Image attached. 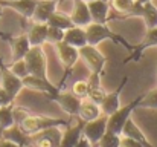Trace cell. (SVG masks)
I'll return each instance as SVG.
<instances>
[{
	"instance_id": "6da1fadb",
	"label": "cell",
	"mask_w": 157,
	"mask_h": 147,
	"mask_svg": "<svg viewBox=\"0 0 157 147\" xmlns=\"http://www.w3.org/2000/svg\"><path fill=\"white\" fill-rule=\"evenodd\" d=\"M86 34H87V45H92V46H98L99 43H102L104 40H110V42H113L114 45H117V46H124V48H127L128 52H131L134 46L133 45H130L124 37H121L119 34H116V32H113L110 28H108V25L105 23V25H101V23H90V25H87L86 26Z\"/></svg>"
},
{
	"instance_id": "7a4b0ae2",
	"label": "cell",
	"mask_w": 157,
	"mask_h": 147,
	"mask_svg": "<svg viewBox=\"0 0 157 147\" xmlns=\"http://www.w3.org/2000/svg\"><path fill=\"white\" fill-rule=\"evenodd\" d=\"M69 121L63 120V118H52V116H44V115H26L20 123L18 127L26 133V135H35L44 129L49 127H67Z\"/></svg>"
},
{
	"instance_id": "3957f363",
	"label": "cell",
	"mask_w": 157,
	"mask_h": 147,
	"mask_svg": "<svg viewBox=\"0 0 157 147\" xmlns=\"http://www.w3.org/2000/svg\"><path fill=\"white\" fill-rule=\"evenodd\" d=\"M144 95H145V94L137 95L131 103L125 104L124 107H119L116 112H113L111 115H108L107 129L111 130V132H114V133H117V135H121V133H122V129H124V124L127 123V120L131 118V113L139 107V104H140V101H142Z\"/></svg>"
},
{
	"instance_id": "277c9868",
	"label": "cell",
	"mask_w": 157,
	"mask_h": 147,
	"mask_svg": "<svg viewBox=\"0 0 157 147\" xmlns=\"http://www.w3.org/2000/svg\"><path fill=\"white\" fill-rule=\"evenodd\" d=\"M25 63L28 66L29 75H35L40 78H48V60L43 46H31L25 55Z\"/></svg>"
},
{
	"instance_id": "5b68a950",
	"label": "cell",
	"mask_w": 157,
	"mask_h": 147,
	"mask_svg": "<svg viewBox=\"0 0 157 147\" xmlns=\"http://www.w3.org/2000/svg\"><path fill=\"white\" fill-rule=\"evenodd\" d=\"M0 86L5 89V92L9 95V98L14 101L18 97V94L21 92L23 86V80L20 77H17L15 74H12L8 67V64H5L0 58Z\"/></svg>"
},
{
	"instance_id": "8992f818",
	"label": "cell",
	"mask_w": 157,
	"mask_h": 147,
	"mask_svg": "<svg viewBox=\"0 0 157 147\" xmlns=\"http://www.w3.org/2000/svg\"><path fill=\"white\" fill-rule=\"evenodd\" d=\"M79 58H82L86 61V64L89 66L90 72H99V74L104 72V67L107 64V58L96 46L86 45V46L79 48Z\"/></svg>"
},
{
	"instance_id": "52a82bcc",
	"label": "cell",
	"mask_w": 157,
	"mask_h": 147,
	"mask_svg": "<svg viewBox=\"0 0 157 147\" xmlns=\"http://www.w3.org/2000/svg\"><path fill=\"white\" fill-rule=\"evenodd\" d=\"M59 129L61 127H49L35 135H31L29 147H58L63 135Z\"/></svg>"
},
{
	"instance_id": "ba28073f",
	"label": "cell",
	"mask_w": 157,
	"mask_h": 147,
	"mask_svg": "<svg viewBox=\"0 0 157 147\" xmlns=\"http://www.w3.org/2000/svg\"><path fill=\"white\" fill-rule=\"evenodd\" d=\"M107 121H108V116L107 115H101L99 118L93 120V121H89V123H84V127H82V137L87 138L92 146L95 147L99 140L102 138V135L107 130Z\"/></svg>"
},
{
	"instance_id": "9c48e42d",
	"label": "cell",
	"mask_w": 157,
	"mask_h": 147,
	"mask_svg": "<svg viewBox=\"0 0 157 147\" xmlns=\"http://www.w3.org/2000/svg\"><path fill=\"white\" fill-rule=\"evenodd\" d=\"M51 101L56 103L63 112H66L70 116H76L78 115V109L81 104V100L78 97H75L72 92H64L63 89H59L56 94H53L51 97H48Z\"/></svg>"
},
{
	"instance_id": "30bf717a",
	"label": "cell",
	"mask_w": 157,
	"mask_h": 147,
	"mask_svg": "<svg viewBox=\"0 0 157 147\" xmlns=\"http://www.w3.org/2000/svg\"><path fill=\"white\" fill-rule=\"evenodd\" d=\"M53 46H55V51H56V55H58L59 61L66 67V71H72L76 66V63L79 61V49L66 43V42H59Z\"/></svg>"
},
{
	"instance_id": "8fae6325",
	"label": "cell",
	"mask_w": 157,
	"mask_h": 147,
	"mask_svg": "<svg viewBox=\"0 0 157 147\" xmlns=\"http://www.w3.org/2000/svg\"><path fill=\"white\" fill-rule=\"evenodd\" d=\"M128 80H130V78L125 75V77L122 78L121 84H119L114 91L105 94V98L102 100V103L99 104V106H101V110H102V115H107V116H108V115H111L113 112H116V110L121 107V94H122V91L125 89Z\"/></svg>"
},
{
	"instance_id": "7c38bea8",
	"label": "cell",
	"mask_w": 157,
	"mask_h": 147,
	"mask_svg": "<svg viewBox=\"0 0 157 147\" xmlns=\"http://www.w3.org/2000/svg\"><path fill=\"white\" fill-rule=\"evenodd\" d=\"M157 46V28H151V29H147V34L144 37V40L139 43V45H134V49L128 54V57L125 58L124 63H128V61H140V58L144 57V52L148 48H154Z\"/></svg>"
},
{
	"instance_id": "4fadbf2b",
	"label": "cell",
	"mask_w": 157,
	"mask_h": 147,
	"mask_svg": "<svg viewBox=\"0 0 157 147\" xmlns=\"http://www.w3.org/2000/svg\"><path fill=\"white\" fill-rule=\"evenodd\" d=\"M23 86L26 89H31V91H35V92H41L46 97H51V95L56 94L61 89L59 86L52 84L48 78H40V77H35V75L25 77L23 78Z\"/></svg>"
},
{
	"instance_id": "5bb4252c",
	"label": "cell",
	"mask_w": 157,
	"mask_h": 147,
	"mask_svg": "<svg viewBox=\"0 0 157 147\" xmlns=\"http://www.w3.org/2000/svg\"><path fill=\"white\" fill-rule=\"evenodd\" d=\"M87 5H89V11H90L93 23L105 25L111 20L110 0H92V2H87Z\"/></svg>"
},
{
	"instance_id": "9a60e30c",
	"label": "cell",
	"mask_w": 157,
	"mask_h": 147,
	"mask_svg": "<svg viewBox=\"0 0 157 147\" xmlns=\"http://www.w3.org/2000/svg\"><path fill=\"white\" fill-rule=\"evenodd\" d=\"M69 15L75 26L86 28L87 25L92 23V15H90L89 5L86 0H73V9Z\"/></svg>"
},
{
	"instance_id": "2e32d148",
	"label": "cell",
	"mask_w": 157,
	"mask_h": 147,
	"mask_svg": "<svg viewBox=\"0 0 157 147\" xmlns=\"http://www.w3.org/2000/svg\"><path fill=\"white\" fill-rule=\"evenodd\" d=\"M38 0H0V6L3 8H11L17 14H20L23 18L31 20L35 5Z\"/></svg>"
},
{
	"instance_id": "e0dca14e",
	"label": "cell",
	"mask_w": 157,
	"mask_h": 147,
	"mask_svg": "<svg viewBox=\"0 0 157 147\" xmlns=\"http://www.w3.org/2000/svg\"><path fill=\"white\" fill-rule=\"evenodd\" d=\"M58 9V0H38L32 14V22L48 23V20L52 17V14Z\"/></svg>"
},
{
	"instance_id": "ac0fdd59",
	"label": "cell",
	"mask_w": 157,
	"mask_h": 147,
	"mask_svg": "<svg viewBox=\"0 0 157 147\" xmlns=\"http://www.w3.org/2000/svg\"><path fill=\"white\" fill-rule=\"evenodd\" d=\"M48 23H40V22H32L31 26L28 28V39L31 46H43L48 42Z\"/></svg>"
},
{
	"instance_id": "d6986e66",
	"label": "cell",
	"mask_w": 157,
	"mask_h": 147,
	"mask_svg": "<svg viewBox=\"0 0 157 147\" xmlns=\"http://www.w3.org/2000/svg\"><path fill=\"white\" fill-rule=\"evenodd\" d=\"M82 127H84V121L81 120H78V123L73 126L69 124L61 135V141L58 147H75L82 137Z\"/></svg>"
},
{
	"instance_id": "ffe728a7",
	"label": "cell",
	"mask_w": 157,
	"mask_h": 147,
	"mask_svg": "<svg viewBox=\"0 0 157 147\" xmlns=\"http://www.w3.org/2000/svg\"><path fill=\"white\" fill-rule=\"evenodd\" d=\"M102 115V110H101V106L84 98L81 100V104H79V109H78V120L84 121V123H89V121H93L96 118H99Z\"/></svg>"
},
{
	"instance_id": "44dd1931",
	"label": "cell",
	"mask_w": 157,
	"mask_h": 147,
	"mask_svg": "<svg viewBox=\"0 0 157 147\" xmlns=\"http://www.w3.org/2000/svg\"><path fill=\"white\" fill-rule=\"evenodd\" d=\"M0 138L8 140V141H12V143H15V144H18V146H21V147H29V144H31V137L26 135L18 127V124H14L9 129L2 130L0 132Z\"/></svg>"
},
{
	"instance_id": "7402d4cb",
	"label": "cell",
	"mask_w": 157,
	"mask_h": 147,
	"mask_svg": "<svg viewBox=\"0 0 157 147\" xmlns=\"http://www.w3.org/2000/svg\"><path fill=\"white\" fill-rule=\"evenodd\" d=\"M121 135H122V137H128V138H131V140L140 143L144 147H153V144L150 143V140L145 137V133L139 129V126H137L131 118L127 120V123L124 124V129H122V133H121Z\"/></svg>"
},
{
	"instance_id": "603a6c76",
	"label": "cell",
	"mask_w": 157,
	"mask_h": 147,
	"mask_svg": "<svg viewBox=\"0 0 157 147\" xmlns=\"http://www.w3.org/2000/svg\"><path fill=\"white\" fill-rule=\"evenodd\" d=\"M66 43L75 46V48H82L87 45V34H86V28L81 26H72L69 29L64 31V40Z\"/></svg>"
},
{
	"instance_id": "cb8c5ba5",
	"label": "cell",
	"mask_w": 157,
	"mask_h": 147,
	"mask_svg": "<svg viewBox=\"0 0 157 147\" xmlns=\"http://www.w3.org/2000/svg\"><path fill=\"white\" fill-rule=\"evenodd\" d=\"M9 45L12 49V61L23 60L25 55L28 54V51L31 49V43H29V39L26 34H21L18 37H12Z\"/></svg>"
},
{
	"instance_id": "d4e9b609",
	"label": "cell",
	"mask_w": 157,
	"mask_h": 147,
	"mask_svg": "<svg viewBox=\"0 0 157 147\" xmlns=\"http://www.w3.org/2000/svg\"><path fill=\"white\" fill-rule=\"evenodd\" d=\"M136 3H137V2H136ZM140 18H144V22H145V25H147V29L157 28V6L153 2H147V3L142 5Z\"/></svg>"
},
{
	"instance_id": "484cf974",
	"label": "cell",
	"mask_w": 157,
	"mask_h": 147,
	"mask_svg": "<svg viewBox=\"0 0 157 147\" xmlns=\"http://www.w3.org/2000/svg\"><path fill=\"white\" fill-rule=\"evenodd\" d=\"M48 25H49V26H55V28H59V29H63V31H66V29L75 26L73 22H72V18H70V15L66 14V12H63V11H58V9L53 12L52 17L48 20Z\"/></svg>"
},
{
	"instance_id": "4316f807",
	"label": "cell",
	"mask_w": 157,
	"mask_h": 147,
	"mask_svg": "<svg viewBox=\"0 0 157 147\" xmlns=\"http://www.w3.org/2000/svg\"><path fill=\"white\" fill-rule=\"evenodd\" d=\"M15 124L14 120V103L0 106V132L5 129H9L11 126Z\"/></svg>"
},
{
	"instance_id": "83f0119b",
	"label": "cell",
	"mask_w": 157,
	"mask_h": 147,
	"mask_svg": "<svg viewBox=\"0 0 157 147\" xmlns=\"http://www.w3.org/2000/svg\"><path fill=\"white\" fill-rule=\"evenodd\" d=\"M95 147H121V135L107 129L102 138L99 140V143Z\"/></svg>"
},
{
	"instance_id": "f1b7e54d",
	"label": "cell",
	"mask_w": 157,
	"mask_h": 147,
	"mask_svg": "<svg viewBox=\"0 0 157 147\" xmlns=\"http://www.w3.org/2000/svg\"><path fill=\"white\" fill-rule=\"evenodd\" d=\"M134 2H136V0H110L111 6H113L117 12H121V15H117V17H114V18H122V17L133 8Z\"/></svg>"
},
{
	"instance_id": "f546056e",
	"label": "cell",
	"mask_w": 157,
	"mask_h": 147,
	"mask_svg": "<svg viewBox=\"0 0 157 147\" xmlns=\"http://www.w3.org/2000/svg\"><path fill=\"white\" fill-rule=\"evenodd\" d=\"M89 89H90V88H89L87 80H78V81H75V83L72 84V94H73L75 97H78L79 100L87 98Z\"/></svg>"
},
{
	"instance_id": "4dcf8cb0",
	"label": "cell",
	"mask_w": 157,
	"mask_h": 147,
	"mask_svg": "<svg viewBox=\"0 0 157 147\" xmlns=\"http://www.w3.org/2000/svg\"><path fill=\"white\" fill-rule=\"evenodd\" d=\"M8 67H9V71H11L12 74H15V75H17V77H20L21 80H23L25 77H28V75H29V72H28V66H26L25 60L12 61L11 64H8Z\"/></svg>"
},
{
	"instance_id": "1f68e13d",
	"label": "cell",
	"mask_w": 157,
	"mask_h": 147,
	"mask_svg": "<svg viewBox=\"0 0 157 147\" xmlns=\"http://www.w3.org/2000/svg\"><path fill=\"white\" fill-rule=\"evenodd\" d=\"M139 107L156 109L157 107V88L156 89H151L150 92H147V94L144 95L142 101H140V104H139Z\"/></svg>"
},
{
	"instance_id": "d6a6232c",
	"label": "cell",
	"mask_w": 157,
	"mask_h": 147,
	"mask_svg": "<svg viewBox=\"0 0 157 147\" xmlns=\"http://www.w3.org/2000/svg\"><path fill=\"white\" fill-rule=\"evenodd\" d=\"M105 94H107V92L104 91L102 86L90 88V89H89V94H87V100H90V101H93V103H96V104H101L102 100L105 98Z\"/></svg>"
},
{
	"instance_id": "836d02e7",
	"label": "cell",
	"mask_w": 157,
	"mask_h": 147,
	"mask_svg": "<svg viewBox=\"0 0 157 147\" xmlns=\"http://www.w3.org/2000/svg\"><path fill=\"white\" fill-rule=\"evenodd\" d=\"M64 40V31L59 29V28H55V26H49L48 28V42L52 43V45H56L59 42Z\"/></svg>"
},
{
	"instance_id": "e575fe53",
	"label": "cell",
	"mask_w": 157,
	"mask_h": 147,
	"mask_svg": "<svg viewBox=\"0 0 157 147\" xmlns=\"http://www.w3.org/2000/svg\"><path fill=\"white\" fill-rule=\"evenodd\" d=\"M101 75L99 72H90V77L87 78V83H89V88H98V86H102L101 84Z\"/></svg>"
},
{
	"instance_id": "d590c367",
	"label": "cell",
	"mask_w": 157,
	"mask_h": 147,
	"mask_svg": "<svg viewBox=\"0 0 157 147\" xmlns=\"http://www.w3.org/2000/svg\"><path fill=\"white\" fill-rule=\"evenodd\" d=\"M121 147H144L140 143L128 138V137H122L121 135Z\"/></svg>"
},
{
	"instance_id": "8d00e7d4",
	"label": "cell",
	"mask_w": 157,
	"mask_h": 147,
	"mask_svg": "<svg viewBox=\"0 0 157 147\" xmlns=\"http://www.w3.org/2000/svg\"><path fill=\"white\" fill-rule=\"evenodd\" d=\"M14 101L9 98V95L5 92V89L0 86V106H6V104H12Z\"/></svg>"
},
{
	"instance_id": "74e56055",
	"label": "cell",
	"mask_w": 157,
	"mask_h": 147,
	"mask_svg": "<svg viewBox=\"0 0 157 147\" xmlns=\"http://www.w3.org/2000/svg\"><path fill=\"white\" fill-rule=\"evenodd\" d=\"M2 15H3V6H0V18H2ZM0 39L5 40V42H8V43H11L12 35H11V34H6V32H3V31L0 29Z\"/></svg>"
},
{
	"instance_id": "f35d334b",
	"label": "cell",
	"mask_w": 157,
	"mask_h": 147,
	"mask_svg": "<svg viewBox=\"0 0 157 147\" xmlns=\"http://www.w3.org/2000/svg\"><path fill=\"white\" fill-rule=\"evenodd\" d=\"M75 147H93V146H92V143H90V141H89L87 138L81 137V140L78 141V144H76Z\"/></svg>"
},
{
	"instance_id": "ab89813d",
	"label": "cell",
	"mask_w": 157,
	"mask_h": 147,
	"mask_svg": "<svg viewBox=\"0 0 157 147\" xmlns=\"http://www.w3.org/2000/svg\"><path fill=\"white\" fill-rule=\"evenodd\" d=\"M0 147H21V146H18V144H15L12 141H8V140L0 138Z\"/></svg>"
},
{
	"instance_id": "60d3db41",
	"label": "cell",
	"mask_w": 157,
	"mask_h": 147,
	"mask_svg": "<svg viewBox=\"0 0 157 147\" xmlns=\"http://www.w3.org/2000/svg\"><path fill=\"white\" fill-rule=\"evenodd\" d=\"M86 2H92V0H86Z\"/></svg>"
},
{
	"instance_id": "b9f144b4",
	"label": "cell",
	"mask_w": 157,
	"mask_h": 147,
	"mask_svg": "<svg viewBox=\"0 0 157 147\" xmlns=\"http://www.w3.org/2000/svg\"><path fill=\"white\" fill-rule=\"evenodd\" d=\"M58 2H59V0H58Z\"/></svg>"
}]
</instances>
